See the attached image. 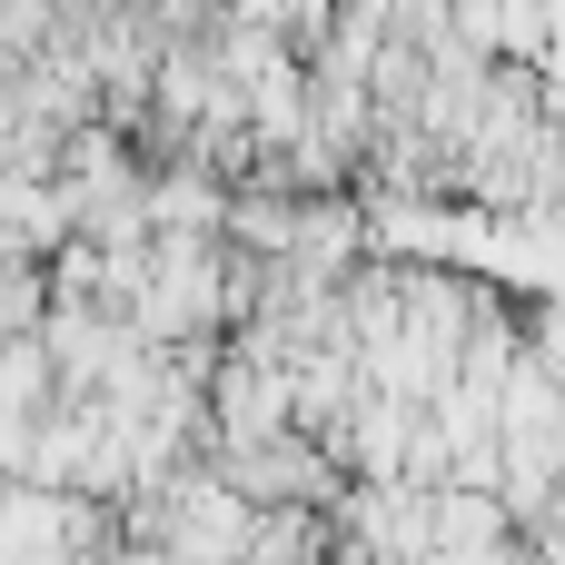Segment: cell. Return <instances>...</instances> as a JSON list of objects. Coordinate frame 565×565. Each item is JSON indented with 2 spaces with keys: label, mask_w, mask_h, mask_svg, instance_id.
<instances>
[{
  "label": "cell",
  "mask_w": 565,
  "mask_h": 565,
  "mask_svg": "<svg viewBox=\"0 0 565 565\" xmlns=\"http://www.w3.org/2000/svg\"><path fill=\"white\" fill-rule=\"evenodd\" d=\"M338 556V507H258L238 565H328Z\"/></svg>",
  "instance_id": "cell-1"
}]
</instances>
